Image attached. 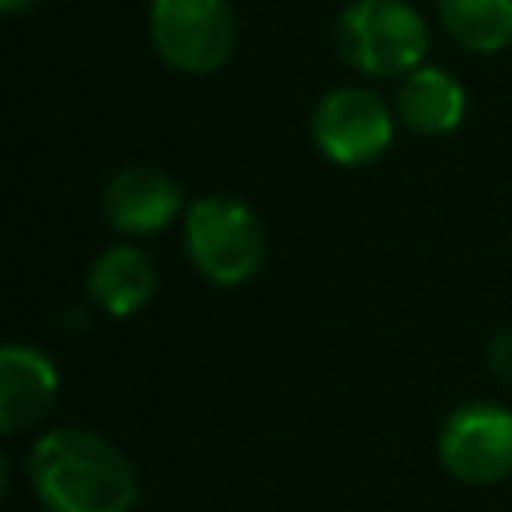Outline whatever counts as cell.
<instances>
[{
	"label": "cell",
	"instance_id": "6da1fadb",
	"mask_svg": "<svg viewBox=\"0 0 512 512\" xmlns=\"http://www.w3.org/2000/svg\"><path fill=\"white\" fill-rule=\"evenodd\" d=\"M32 484L48 512H128L132 464L88 428H56L32 448Z\"/></svg>",
	"mask_w": 512,
	"mask_h": 512
},
{
	"label": "cell",
	"instance_id": "7a4b0ae2",
	"mask_svg": "<svg viewBox=\"0 0 512 512\" xmlns=\"http://www.w3.org/2000/svg\"><path fill=\"white\" fill-rule=\"evenodd\" d=\"M336 48L364 76L404 80L428 52V24L404 0H352L336 20Z\"/></svg>",
	"mask_w": 512,
	"mask_h": 512
},
{
	"label": "cell",
	"instance_id": "3957f363",
	"mask_svg": "<svg viewBox=\"0 0 512 512\" xmlns=\"http://www.w3.org/2000/svg\"><path fill=\"white\" fill-rule=\"evenodd\" d=\"M184 244L192 264L212 284H244L264 260V228L256 212L232 196H204L184 220Z\"/></svg>",
	"mask_w": 512,
	"mask_h": 512
},
{
	"label": "cell",
	"instance_id": "277c9868",
	"mask_svg": "<svg viewBox=\"0 0 512 512\" xmlns=\"http://www.w3.org/2000/svg\"><path fill=\"white\" fill-rule=\"evenodd\" d=\"M148 32L156 52L192 76L216 72L232 56L236 24L228 0H152Z\"/></svg>",
	"mask_w": 512,
	"mask_h": 512
},
{
	"label": "cell",
	"instance_id": "5b68a950",
	"mask_svg": "<svg viewBox=\"0 0 512 512\" xmlns=\"http://www.w3.org/2000/svg\"><path fill=\"white\" fill-rule=\"evenodd\" d=\"M440 464L464 484H500L512 472V412L488 400L460 404L440 424Z\"/></svg>",
	"mask_w": 512,
	"mask_h": 512
},
{
	"label": "cell",
	"instance_id": "8992f818",
	"mask_svg": "<svg viewBox=\"0 0 512 512\" xmlns=\"http://www.w3.org/2000/svg\"><path fill=\"white\" fill-rule=\"evenodd\" d=\"M312 140L332 164H372L392 144V112L368 88H332L312 108Z\"/></svg>",
	"mask_w": 512,
	"mask_h": 512
},
{
	"label": "cell",
	"instance_id": "52a82bcc",
	"mask_svg": "<svg viewBox=\"0 0 512 512\" xmlns=\"http://www.w3.org/2000/svg\"><path fill=\"white\" fill-rule=\"evenodd\" d=\"M180 212V188L172 176L148 164L120 168L104 188V216L116 232L148 236L176 220Z\"/></svg>",
	"mask_w": 512,
	"mask_h": 512
},
{
	"label": "cell",
	"instance_id": "ba28073f",
	"mask_svg": "<svg viewBox=\"0 0 512 512\" xmlns=\"http://www.w3.org/2000/svg\"><path fill=\"white\" fill-rule=\"evenodd\" d=\"M56 400V368L44 352L24 344L0 348V436L32 428Z\"/></svg>",
	"mask_w": 512,
	"mask_h": 512
},
{
	"label": "cell",
	"instance_id": "9c48e42d",
	"mask_svg": "<svg viewBox=\"0 0 512 512\" xmlns=\"http://www.w3.org/2000/svg\"><path fill=\"white\" fill-rule=\"evenodd\" d=\"M464 108H468V96L460 80L432 64H420L396 88V116L416 136H448L464 120Z\"/></svg>",
	"mask_w": 512,
	"mask_h": 512
},
{
	"label": "cell",
	"instance_id": "30bf717a",
	"mask_svg": "<svg viewBox=\"0 0 512 512\" xmlns=\"http://www.w3.org/2000/svg\"><path fill=\"white\" fill-rule=\"evenodd\" d=\"M156 292V268L140 248H108L88 272V296L108 316H132Z\"/></svg>",
	"mask_w": 512,
	"mask_h": 512
},
{
	"label": "cell",
	"instance_id": "8fae6325",
	"mask_svg": "<svg viewBox=\"0 0 512 512\" xmlns=\"http://www.w3.org/2000/svg\"><path fill=\"white\" fill-rule=\"evenodd\" d=\"M440 28L468 52H500L512 44V0H436Z\"/></svg>",
	"mask_w": 512,
	"mask_h": 512
},
{
	"label": "cell",
	"instance_id": "7c38bea8",
	"mask_svg": "<svg viewBox=\"0 0 512 512\" xmlns=\"http://www.w3.org/2000/svg\"><path fill=\"white\" fill-rule=\"evenodd\" d=\"M488 368H492L496 380H504V384L512 388V328L500 332V336L488 344Z\"/></svg>",
	"mask_w": 512,
	"mask_h": 512
},
{
	"label": "cell",
	"instance_id": "4fadbf2b",
	"mask_svg": "<svg viewBox=\"0 0 512 512\" xmlns=\"http://www.w3.org/2000/svg\"><path fill=\"white\" fill-rule=\"evenodd\" d=\"M36 0H0V12H24V8H32Z\"/></svg>",
	"mask_w": 512,
	"mask_h": 512
},
{
	"label": "cell",
	"instance_id": "5bb4252c",
	"mask_svg": "<svg viewBox=\"0 0 512 512\" xmlns=\"http://www.w3.org/2000/svg\"><path fill=\"white\" fill-rule=\"evenodd\" d=\"M0 492H4V456H0Z\"/></svg>",
	"mask_w": 512,
	"mask_h": 512
}]
</instances>
